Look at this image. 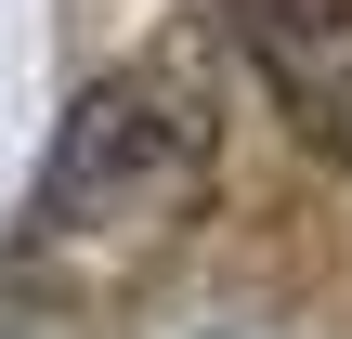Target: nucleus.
<instances>
[{
	"label": "nucleus",
	"instance_id": "obj_2",
	"mask_svg": "<svg viewBox=\"0 0 352 339\" xmlns=\"http://www.w3.org/2000/svg\"><path fill=\"white\" fill-rule=\"evenodd\" d=\"M248 65L274 78V105L300 118V144H327L352 170V0H222Z\"/></svg>",
	"mask_w": 352,
	"mask_h": 339
},
{
	"label": "nucleus",
	"instance_id": "obj_1",
	"mask_svg": "<svg viewBox=\"0 0 352 339\" xmlns=\"http://www.w3.org/2000/svg\"><path fill=\"white\" fill-rule=\"evenodd\" d=\"M209 170H222V105H209L196 52H131L65 105V131L39 157V196H26V261L144 274L196 222Z\"/></svg>",
	"mask_w": 352,
	"mask_h": 339
}]
</instances>
